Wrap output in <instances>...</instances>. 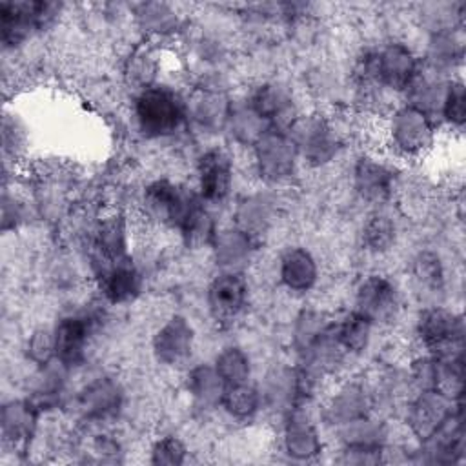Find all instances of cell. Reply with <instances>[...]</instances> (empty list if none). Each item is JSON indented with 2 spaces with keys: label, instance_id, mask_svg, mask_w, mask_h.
<instances>
[{
  "label": "cell",
  "instance_id": "6da1fadb",
  "mask_svg": "<svg viewBox=\"0 0 466 466\" xmlns=\"http://www.w3.org/2000/svg\"><path fill=\"white\" fill-rule=\"evenodd\" d=\"M135 116L146 137H167L182 126L186 107L173 89L149 86L144 87L135 100Z\"/></svg>",
  "mask_w": 466,
  "mask_h": 466
},
{
  "label": "cell",
  "instance_id": "7a4b0ae2",
  "mask_svg": "<svg viewBox=\"0 0 466 466\" xmlns=\"http://www.w3.org/2000/svg\"><path fill=\"white\" fill-rule=\"evenodd\" d=\"M417 333L430 357L464 359V320L455 311L437 306L424 309L417 322Z\"/></svg>",
  "mask_w": 466,
  "mask_h": 466
},
{
  "label": "cell",
  "instance_id": "3957f363",
  "mask_svg": "<svg viewBox=\"0 0 466 466\" xmlns=\"http://www.w3.org/2000/svg\"><path fill=\"white\" fill-rule=\"evenodd\" d=\"M359 75L364 82L402 91L411 87L417 78V58L404 44H390L377 53L366 55L360 62Z\"/></svg>",
  "mask_w": 466,
  "mask_h": 466
},
{
  "label": "cell",
  "instance_id": "277c9868",
  "mask_svg": "<svg viewBox=\"0 0 466 466\" xmlns=\"http://www.w3.org/2000/svg\"><path fill=\"white\" fill-rule=\"evenodd\" d=\"M388 137L402 157H420L433 146L435 129L426 109L415 104L397 107L388 122Z\"/></svg>",
  "mask_w": 466,
  "mask_h": 466
},
{
  "label": "cell",
  "instance_id": "5b68a950",
  "mask_svg": "<svg viewBox=\"0 0 466 466\" xmlns=\"http://www.w3.org/2000/svg\"><path fill=\"white\" fill-rule=\"evenodd\" d=\"M297 147L289 133L282 129H266L255 140L257 169L266 182H282L295 169Z\"/></svg>",
  "mask_w": 466,
  "mask_h": 466
},
{
  "label": "cell",
  "instance_id": "8992f818",
  "mask_svg": "<svg viewBox=\"0 0 466 466\" xmlns=\"http://www.w3.org/2000/svg\"><path fill=\"white\" fill-rule=\"evenodd\" d=\"M200 198L169 180H155L144 191V209L149 218L180 228L191 206Z\"/></svg>",
  "mask_w": 466,
  "mask_h": 466
},
{
  "label": "cell",
  "instance_id": "52a82bcc",
  "mask_svg": "<svg viewBox=\"0 0 466 466\" xmlns=\"http://www.w3.org/2000/svg\"><path fill=\"white\" fill-rule=\"evenodd\" d=\"M248 300V282L240 271L228 269L208 286V308L218 324H231Z\"/></svg>",
  "mask_w": 466,
  "mask_h": 466
},
{
  "label": "cell",
  "instance_id": "ba28073f",
  "mask_svg": "<svg viewBox=\"0 0 466 466\" xmlns=\"http://www.w3.org/2000/svg\"><path fill=\"white\" fill-rule=\"evenodd\" d=\"M96 317L91 313L67 315L58 320L55 335V357L66 366H76L84 360L89 339L95 331Z\"/></svg>",
  "mask_w": 466,
  "mask_h": 466
},
{
  "label": "cell",
  "instance_id": "9c48e42d",
  "mask_svg": "<svg viewBox=\"0 0 466 466\" xmlns=\"http://www.w3.org/2000/svg\"><path fill=\"white\" fill-rule=\"evenodd\" d=\"M53 5L44 2H2L0 29L2 42L15 46L22 42L33 29H38L53 15Z\"/></svg>",
  "mask_w": 466,
  "mask_h": 466
},
{
  "label": "cell",
  "instance_id": "30bf717a",
  "mask_svg": "<svg viewBox=\"0 0 466 466\" xmlns=\"http://www.w3.org/2000/svg\"><path fill=\"white\" fill-rule=\"evenodd\" d=\"M355 304V311L364 315L371 324L388 322L399 309L397 288L382 275H370L359 284Z\"/></svg>",
  "mask_w": 466,
  "mask_h": 466
},
{
  "label": "cell",
  "instance_id": "8fae6325",
  "mask_svg": "<svg viewBox=\"0 0 466 466\" xmlns=\"http://www.w3.org/2000/svg\"><path fill=\"white\" fill-rule=\"evenodd\" d=\"M193 342L195 331L191 324L184 317L173 315L157 329L153 337V353L158 362L175 368L191 357Z\"/></svg>",
  "mask_w": 466,
  "mask_h": 466
},
{
  "label": "cell",
  "instance_id": "7c38bea8",
  "mask_svg": "<svg viewBox=\"0 0 466 466\" xmlns=\"http://www.w3.org/2000/svg\"><path fill=\"white\" fill-rule=\"evenodd\" d=\"M198 173V195L204 202H222L233 184V164L224 149L206 151L197 166Z\"/></svg>",
  "mask_w": 466,
  "mask_h": 466
},
{
  "label": "cell",
  "instance_id": "4fadbf2b",
  "mask_svg": "<svg viewBox=\"0 0 466 466\" xmlns=\"http://www.w3.org/2000/svg\"><path fill=\"white\" fill-rule=\"evenodd\" d=\"M451 402V399L435 390H422L408 410V424L411 431L420 441L431 439L453 413Z\"/></svg>",
  "mask_w": 466,
  "mask_h": 466
},
{
  "label": "cell",
  "instance_id": "5bb4252c",
  "mask_svg": "<svg viewBox=\"0 0 466 466\" xmlns=\"http://www.w3.org/2000/svg\"><path fill=\"white\" fill-rule=\"evenodd\" d=\"M289 137L299 153L311 164L331 160L337 151V137L322 118H308L291 124Z\"/></svg>",
  "mask_w": 466,
  "mask_h": 466
},
{
  "label": "cell",
  "instance_id": "9a60e30c",
  "mask_svg": "<svg viewBox=\"0 0 466 466\" xmlns=\"http://www.w3.org/2000/svg\"><path fill=\"white\" fill-rule=\"evenodd\" d=\"M100 291L111 304H126L133 300L142 288V279L129 257L107 264L98 269Z\"/></svg>",
  "mask_w": 466,
  "mask_h": 466
},
{
  "label": "cell",
  "instance_id": "2e32d148",
  "mask_svg": "<svg viewBox=\"0 0 466 466\" xmlns=\"http://www.w3.org/2000/svg\"><path fill=\"white\" fill-rule=\"evenodd\" d=\"M355 189L368 202H384L393 189L395 175L390 166L375 158H360L355 166Z\"/></svg>",
  "mask_w": 466,
  "mask_h": 466
},
{
  "label": "cell",
  "instance_id": "e0dca14e",
  "mask_svg": "<svg viewBox=\"0 0 466 466\" xmlns=\"http://www.w3.org/2000/svg\"><path fill=\"white\" fill-rule=\"evenodd\" d=\"M280 280L291 291H309L317 279L319 268L313 255L304 248H291L280 258Z\"/></svg>",
  "mask_w": 466,
  "mask_h": 466
},
{
  "label": "cell",
  "instance_id": "ac0fdd59",
  "mask_svg": "<svg viewBox=\"0 0 466 466\" xmlns=\"http://www.w3.org/2000/svg\"><path fill=\"white\" fill-rule=\"evenodd\" d=\"M2 435L13 448L25 446L35 431L36 406L29 400H13L2 408Z\"/></svg>",
  "mask_w": 466,
  "mask_h": 466
},
{
  "label": "cell",
  "instance_id": "d6986e66",
  "mask_svg": "<svg viewBox=\"0 0 466 466\" xmlns=\"http://www.w3.org/2000/svg\"><path fill=\"white\" fill-rule=\"evenodd\" d=\"M284 448L295 459H311L320 451L317 430L300 411H293L286 422Z\"/></svg>",
  "mask_w": 466,
  "mask_h": 466
},
{
  "label": "cell",
  "instance_id": "ffe728a7",
  "mask_svg": "<svg viewBox=\"0 0 466 466\" xmlns=\"http://www.w3.org/2000/svg\"><path fill=\"white\" fill-rule=\"evenodd\" d=\"M249 109L260 120L271 122L273 129H280L291 109V100L282 87L275 84H264L251 95Z\"/></svg>",
  "mask_w": 466,
  "mask_h": 466
},
{
  "label": "cell",
  "instance_id": "44dd1931",
  "mask_svg": "<svg viewBox=\"0 0 466 466\" xmlns=\"http://www.w3.org/2000/svg\"><path fill=\"white\" fill-rule=\"evenodd\" d=\"M93 248H95V266L98 269L127 257L126 228L120 217H111L100 224Z\"/></svg>",
  "mask_w": 466,
  "mask_h": 466
},
{
  "label": "cell",
  "instance_id": "7402d4cb",
  "mask_svg": "<svg viewBox=\"0 0 466 466\" xmlns=\"http://www.w3.org/2000/svg\"><path fill=\"white\" fill-rule=\"evenodd\" d=\"M371 326L373 324L364 315H360L359 311H351L333 328L344 351L360 353L368 348V342L371 337Z\"/></svg>",
  "mask_w": 466,
  "mask_h": 466
},
{
  "label": "cell",
  "instance_id": "603a6c76",
  "mask_svg": "<svg viewBox=\"0 0 466 466\" xmlns=\"http://www.w3.org/2000/svg\"><path fill=\"white\" fill-rule=\"evenodd\" d=\"M187 388L198 402H202L204 406H215L220 404V397L226 386L213 366L202 364L189 371Z\"/></svg>",
  "mask_w": 466,
  "mask_h": 466
},
{
  "label": "cell",
  "instance_id": "cb8c5ba5",
  "mask_svg": "<svg viewBox=\"0 0 466 466\" xmlns=\"http://www.w3.org/2000/svg\"><path fill=\"white\" fill-rule=\"evenodd\" d=\"M180 233L184 235L186 242L189 246H195V248H200L204 244H211L215 240V229H213V220L208 213V209L204 208V200L198 198L189 213L186 215V218L182 220L180 224Z\"/></svg>",
  "mask_w": 466,
  "mask_h": 466
},
{
  "label": "cell",
  "instance_id": "d4e9b609",
  "mask_svg": "<svg viewBox=\"0 0 466 466\" xmlns=\"http://www.w3.org/2000/svg\"><path fill=\"white\" fill-rule=\"evenodd\" d=\"M258 391L248 384H231L226 386L220 397V406L235 419H248L258 410Z\"/></svg>",
  "mask_w": 466,
  "mask_h": 466
},
{
  "label": "cell",
  "instance_id": "484cf974",
  "mask_svg": "<svg viewBox=\"0 0 466 466\" xmlns=\"http://www.w3.org/2000/svg\"><path fill=\"white\" fill-rule=\"evenodd\" d=\"M80 406L89 417H104L118 406V390L109 380H98L80 395Z\"/></svg>",
  "mask_w": 466,
  "mask_h": 466
},
{
  "label": "cell",
  "instance_id": "4316f807",
  "mask_svg": "<svg viewBox=\"0 0 466 466\" xmlns=\"http://www.w3.org/2000/svg\"><path fill=\"white\" fill-rule=\"evenodd\" d=\"M213 368L218 373V377L222 379L224 386L248 382L249 373H251L248 355L240 348H233V346L226 348L218 353Z\"/></svg>",
  "mask_w": 466,
  "mask_h": 466
},
{
  "label": "cell",
  "instance_id": "83f0119b",
  "mask_svg": "<svg viewBox=\"0 0 466 466\" xmlns=\"http://www.w3.org/2000/svg\"><path fill=\"white\" fill-rule=\"evenodd\" d=\"M333 420L340 424H351L359 419H364L366 413V397L360 388L346 386L342 388L337 397H333L329 406Z\"/></svg>",
  "mask_w": 466,
  "mask_h": 466
},
{
  "label": "cell",
  "instance_id": "f1b7e54d",
  "mask_svg": "<svg viewBox=\"0 0 466 466\" xmlns=\"http://www.w3.org/2000/svg\"><path fill=\"white\" fill-rule=\"evenodd\" d=\"M364 246L373 253L388 251L395 242V224L384 213H373L368 217L362 228Z\"/></svg>",
  "mask_w": 466,
  "mask_h": 466
},
{
  "label": "cell",
  "instance_id": "f546056e",
  "mask_svg": "<svg viewBox=\"0 0 466 466\" xmlns=\"http://www.w3.org/2000/svg\"><path fill=\"white\" fill-rule=\"evenodd\" d=\"M251 240L253 237L242 229H229L215 235L213 242L217 246V258L229 268L242 262L249 255Z\"/></svg>",
  "mask_w": 466,
  "mask_h": 466
},
{
  "label": "cell",
  "instance_id": "4dcf8cb0",
  "mask_svg": "<svg viewBox=\"0 0 466 466\" xmlns=\"http://www.w3.org/2000/svg\"><path fill=\"white\" fill-rule=\"evenodd\" d=\"M413 277L420 288L441 289L442 288V264L435 253H419L413 260Z\"/></svg>",
  "mask_w": 466,
  "mask_h": 466
},
{
  "label": "cell",
  "instance_id": "1f68e13d",
  "mask_svg": "<svg viewBox=\"0 0 466 466\" xmlns=\"http://www.w3.org/2000/svg\"><path fill=\"white\" fill-rule=\"evenodd\" d=\"M464 100L462 82H451L442 95V116L455 127H461L466 120Z\"/></svg>",
  "mask_w": 466,
  "mask_h": 466
},
{
  "label": "cell",
  "instance_id": "d6a6232c",
  "mask_svg": "<svg viewBox=\"0 0 466 466\" xmlns=\"http://www.w3.org/2000/svg\"><path fill=\"white\" fill-rule=\"evenodd\" d=\"M186 461V446L180 439L167 435L158 439L151 448V462L153 464H167L177 466Z\"/></svg>",
  "mask_w": 466,
  "mask_h": 466
},
{
  "label": "cell",
  "instance_id": "836d02e7",
  "mask_svg": "<svg viewBox=\"0 0 466 466\" xmlns=\"http://www.w3.org/2000/svg\"><path fill=\"white\" fill-rule=\"evenodd\" d=\"M29 357L36 364H47L55 357V335L49 329H38L31 335L29 344Z\"/></svg>",
  "mask_w": 466,
  "mask_h": 466
}]
</instances>
